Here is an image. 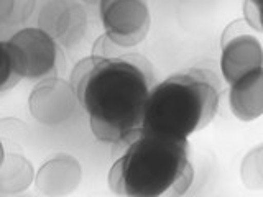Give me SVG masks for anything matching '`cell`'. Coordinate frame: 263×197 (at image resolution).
Masks as SVG:
<instances>
[{
    "label": "cell",
    "instance_id": "5b68a950",
    "mask_svg": "<svg viewBox=\"0 0 263 197\" xmlns=\"http://www.w3.org/2000/svg\"><path fill=\"white\" fill-rule=\"evenodd\" d=\"M257 69H263L260 31L252 28L243 18L235 20L222 33V77L230 86Z\"/></svg>",
    "mask_w": 263,
    "mask_h": 197
},
{
    "label": "cell",
    "instance_id": "52a82bcc",
    "mask_svg": "<svg viewBox=\"0 0 263 197\" xmlns=\"http://www.w3.org/2000/svg\"><path fill=\"white\" fill-rule=\"evenodd\" d=\"M31 16L58 45L74 46L82 40L87 16L76 0H35Z\"/></svg>",
    "mask_w": 263,
    "mask_h": 197
},
{
    "label": "cell",
    "instance_id": "277c9868",
    "mask_svg": "<svg viewBox=\"0 0 263 197\" xmlns=\"http://www.w3.org/2000/svg\"><path fill=\"white\" fill-rule=\"evenodd\" d=\"M5 43L20 79L38 82L56 76L61 49L46 31L38 27H25L16 30Z\"/></svg>",
    "mask_w": 263,
    "mask_h": 197
},
{
    "label": "cell",
    "instance_id": "3957f363",
    "mask_svg": "<svg viewBox=\"0 0 263 197\" xmlns=\"http://www.w3.org/2000/svg\"><path fill=\"white\" fill-rule=\"evenodd\" d=\"M217 74L189 68L168 76L150 90L142 133L187 140L214 120L220 101Z\"/></svg>",
    "mask_w": 263,
    "mask_h": 197
},
{
    "label": "cell",
    "instance_id": "ba28073f",
    "mask_svg": "<svg viewBox=\"0 0 263 197\" xmlns=\"http://www.w3.org/2000/svg\"><path fill=\"white\" fill-rule=\"evenodd\" d=\"M76 105L79 102L71 82L56 76L38 81L28 98L33 119L48 127L68 122L76 110Z\"/></svg>",
    "mask_w": 263,
    "mask_h": 197
},
{
    "label": "cell",
    "instance_id": "8992f818",
    "mask_svg": "<svg viewBox=\"0 0 263 197\" xmlns=\"http://www.w3.org/2000/svg\"><path fill=\"white\" fill-rule=\"evenodd\" d=\"M99 8L104 36L117 48H134L150 31L152 15L146 0H101Z\"/></svg>",
    "mask_w": 263,
    "mask_h": 197
},
{
    "label": "cell",
    "instance_id": "2e32d148",
    "mask_svg": "<svg viewBox=\"0 0 263 197\" xmlns=\"http://www.w3.org/2000/svg\"><path fill=\"white\" fill-rule=\"evenodd\" d=\"M5 158V150H4V143H2V140H0V163L4 161Z\"/></svg>",
    "mask_w": 263,
    "mask_h": 197
},
{
    "label": "cell",
    "instance_id": "e0dca14e",
    "mask_svg": "<svg viewBox=\"0 0 263 197\" xmlns=\"http://www.w3.org/2000/svg\"><path fill=\"white\" fill-rule=\"evenodd\" d=\"M84 2H87V4H99L101 0H84Z\"/></svg>",
    "mask_w": 263,
    "mask_h": 197
},
{
    "label": "cell",
    "instance_id": "9a60e30c",
    "mask_svg": "<svg viewBox=\"0 0 263 197\" xmlns=\"http://www.w3.org/2000/svg\"><path fill=\"white\" fill-rule=\"evenodd\" d=\"M261 5L263 0H245L243 4V15H245L243 20L260 33H261Z\"/></svg>",
    "mask_w": 263,
    "mask_h": 197
},
{
    "label": "cell",
    "instance_id": "7c38bea8",
    "mask_svg": "<svg viewBox=\"0 0 263 197\" xmlns=\"http://www.w3.org/2000/svg\"><path fill=\"white\" fill-rule=\"evenodd\" d=\"M35 0H0V28L23 27L31 18Z\"/></svg>",
    "mask_w": 263,
    "mask_h": 197
},
{
    "label": "cell",
    "instance_id": "9c48e42d",
    "mask_svg": "<svg viewBox=\"0 0 263 197\" xmlns=\"http://www.w3.org/2000/svg\"><path fill=\"white\" fill-rule=\"evenodd\" d=\"M82 168L76 158L61 154L48 160L35 172L36 191L45 195H68L74 192L81 184Z\"/></svg>",
    "mask_w": 263,
    "mask_h": 197
},
{
    "label": "cell",
    "instance_id": "8fae6325",
    "mask_svg": "<svg viewBox=\"0 0 263 197\" xmlns=\"http://www.w3.org/2000/svg\"><path fill=\"white\" fill-rule=\"evenodd\" d=\"M35 168L22 154L5 153L0 163V192L18 194L27 191L35 181Z\"/></svg>",
    "mask_w": 263,
    "mask_h": 197
},
{
    "label": "cell",
    "instance_id": "5bb4252c",
    "mask_svg": "<svg viewBox=\"0 0 263 197\" xmlns=\"http://www.w3.org/2000/svg\"><path fill=\"white\" fill-rule=\"evenodd\" d=\"M22 79L16 76L13 69L12 57L8 53V48L5 41H0V94L5 90L15 87Z\"/></svg>",
    "mask_w": 263,
    "mask_h": 197
},
{
    "label": "cell",
    "instance_id": "7a4b0ae2",
    "mask_svg": "<svg viewBox=\"0 0 263 197\" xmlns=\"http://www.w3.org/2000/svg\"><path fill=\"white\" fill-rule=\"evenodd\" d=\"M193 179L187 140L148 133H140L123 146L109 172L110 191L130 197L183 195Z\"/></svg>",
    "mask_w": 263,
    "mask_h": 197
},
{
    "label": "cell",
    "instance_id": "6da1fadb",
    "mask_svg": "<svg viewBox=\"0 0 263 197\" xmlns=\"http://www.w3.org/2000/svg\"><path fill=\"white\" fill-rule=\"evenodd\" d=\"M104 35L92 54L81 60L71 74L79 105L89 115L97 140L127 146L142 133L145 105L155 82L152 63L138 53H119Z\"/></svg>",
    "mask_w": 263,
    "mask_h": 197
},
{
    "label": "cell",
    "instance_id": "30bf717a",
    "mask_svg": "<svg viewBox=\"0 0 263 197\" xmlns=\"http://www.w3.org/2000/svg\"><path fill=\"white\" fill-rule=\"evenodd\" d=\"M230 110L240 122H253L263 115V69L247 74L230 84Z\"/></svg>",
    "mask_w": 263,
    "mask_h": 197
},
{
    "label": "cell",
    "instance_id": "4fadbf2b",
    "mask_svg": "<svg viewBox=\"0 0 263 197\" xmlns=\"http://www.w3.org/2000/svg\"><path fill=\"white\" fill-rule=\"evenodd\" d=\"M242 179L247 189L263 187V150L261 145L245 156L242 163Z\"/></svg>",
    "mask_w": 263,
    "mask_h": 197
}]
</instances>
